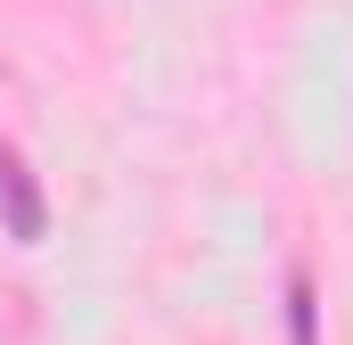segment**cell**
Masks as SVG:
<instances>
[{
    "instance_id": "cell-1",
    "label": "cell",
    "mask_w": 353,
    "mask_h": 345,
    "mask_svg": "<svg viewBox=\"0 0 353 345\" xmlns=\"http://www.w3.org/2000/svg\"><path fill=\"white\" fill-rule=\"evenodd\" d=\"M0 214H8V239H17V247H41L50 206H41V189H33V172H25L17 148H0Z\"/></svg>"
},
{
    "instance_id": "cell-2",
    "label": "cell",
    "mask_w": 353,
    "mask_h": 345,
    "mask_svg": "<svg viewBox=\"0 0 353 345\" xmlns=\"http://www.w3.org/2000/svg\"><path fill=\"white\" fill-rule=\"evenodd\" d=\"M288 329H296V345H321V329H312V271H288Z\"/></svg>"
}]
</instances>
